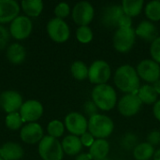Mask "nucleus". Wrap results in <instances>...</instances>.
<instances>
[{
	"label": "nucleus",
	"mask_w": 160,
	"mask_h": 160,
	"mask_svg": "<svg viewBox=\"0 0 160 160\" xmlns=\"http://www.w3.org/2000/svg\"><path fill=\"white\" fill-rule=\"evenodd\" d=\"M115 86L126 94H137L141 81L135 68L130 65H123L119 67L114 73Z\"/></svg>",
	"instance_id": "obj_1"
},
{
	"label": "nucleus",
	"mask_w": 160,
	"mask_h": 160,
	"mask_svg": "<svg viewBox=\"0 0 160 160\" xmlns=\"http://www.w3.org/2000/svg\"><path fill=\"white\" fill-rule=\"evenodd\" d=\"M92 101L98 110L111 111L117 103V95L114 88L107 83L96 85L92 91Z\"/></svg>",
	"instance_id": "obj_2"
},
{
	"label": "nucleus",
	"mask_w": 160,
	"mask_h": 160,
	"mask_svg": "<svg viewBox=\"0 0 160 160\" xmlns=\"http://www.w3.org/2000/svg\"><path fill=\"white\" fill-rule=\"evenodd\" d=\"M114 129L113 121L105 114L98 113L88 120V132L96 139H103L110 137Z\"/></svg>",
	"instance_id": "obj_3"
},
{
	"label": "nucleus",
	"mask_w": 160,
	"mask_h": 160,
	"mask_svg": "<svg viewBox=\"0 0 160 160\" xmlns=\"http://www.w3.org/2000/svg\"><path fill=\"white\" fill-rule=\"evenodd\" d=\"M38 153L43 160H62L64 151L61 142L51 136H44L38 144Z\"/></svg>",
	"instance_id": "obj_4"
},
{
	"label": "nucleus",
	"mask_w": 160,
	"mask_h": 160,
	"mask_svg": "<svg viewBox=\"0 0 160 160\" xmlns=\"http://www.w3.org/2000/svg\"><path fill=\"white\" fill-rule=\"evenodd\" d=\"M136 40L135 29L131 27H120L117 28L113 35L112 43L114 49L119 52H129Z\"/></svg>",
	"instance_id": "obj_5"
},
{
	"label": "nucleus",
	"mask_w": 160,
	"mask_h": 160,
	"mask_svg": "<svg viewBox=\"0 0 160 160\" xmlns=\"http://www.w3.org/2000/svg\"><path fill=\"white\" fill-rule=\"evenodd\" d=\"M111 67L104 60H96L88 68V79L90 82L96 85L105 84L111 78Z\"/></svg>",
	"instance_id": "obj_6"
},
{
	"label": "nucleus",
	"mask_w": 160,
	"mask_h": 160,
	"mask_svg": "<svg viewBox=\"0 0 160 160\" xmlns=\"http://www.w3.org/2000/svg\"><path fill=\"white\" fill-rule=\"evenodd\" d=\"M137 73L141 79L146 82L155 83L160 80V66L152 59H145L141 61L137 68Z\"/></svg>",
	"instance_id": "obj_7"
},
{
	"label": "nucleus",
	"mask_w": 160,
	"mask_h": 160,
	"mask_svg": "<svg viewBox=\"0 0 160 160\" xmlns=\"http://www.w3.org/2000/svg\"><path fill=\"white\" fill-rule=\"evenodd\" d=\"M95 10L93 6L87 1L77 3L72 9V19L80 26H88L93 21Z\"/></svg>",
	"instance_id": "obj_8"
},
{
	"label": "nucleus",
	"mask_w": 160,
	"mask_h": 160,
	"mask_svg": "<svg viewBox=\"0 0 160 160\" xmlns=\"http://www.w3.org/2000/svg\"><path fill=\"white\" fill-rule=\"evenodd\" d=\"M47 31L50 38L55 42H65L68 39L70 30L63 19L53 18L47 24Z\"/></svg>",
	"instance_id": "obj_9"
},
{
	"label": "nucleus",
	"mask_w": 160,
	"mask_h": 160,
	"mask_svg": "<svg viewBox=\"0 0 160 160\" xmlns=\"http://www.w3.org/2000/svg\"><path fill=\"white\" fill-rule=\"evenodd\" d=\"M142 106V102L137 94H126L120 98L117 104L119 112L126 117L136 115Z\"/></svg>",
	"instance_id": "obj_10"
},
{
	"label": "nucleus",
	"mask_w": 160,
	"mask_h": 160,
	"mask_svg": "<svg viewBox=\"0 0 160 160\" xmlns=\"http://www.w3.org/2000/svg\"><path fill=\"white\" fill-rule=\"evenodd\" d=\"M65 128L71 133V135L82 136L88 129V121L82 113L73 112H69L65 118Z\"/></svg>",
	"instance_id": "obj_11"
},
{
	"label": "nucleus",
	"mask_w": 160,
	"mask_h": 160,
	"mask_svg": "<svg viewBox=\"0 0 160 160\" xmlns=\"http://www.w3.org/2000/svg\"><path fill=\"white\" fill-rule=\"evenodd\" d=\"M33 25L32 22L27 16H18L10 23L9 31L11 36L16 39H24L26 38L31 31Z\"/></svg>",
	"instance_id": "obj_12"
},
{
	"label": "nucleus",
	"mask_w": 160,
	"mask_h": 160,
	"mask_svg": "<svg viewBox=\"0 0 160 160\" xmlns=\"http://www.w3.org/2000/svg\"><path fill=\"white\" fill-rule=\"evenodd\" d=\"M43 113V106L38 100H27L20 109V115L23 122L36 123Z\"/></svg>",
	"instance_id": "obj_13"
},
{
	"label": "nucleus",
	"mask_w": 160,
	"mask_h": 160,
	"mask_svg": "<svg viewBox=\"0 0 160 160\" xmlns=\"http://www.w3.org/2000/svg\"><path fill=\"white\" fill-rule=\"evenodd\" d=\"M22 105V96L12 90L5 91L0 94V107L8 113L16 112Z\"/></svg>",
	"instance_id": "obj_14"
},
{
	"label": "nucleus",
	"mask_w": 160,
	"mask_h": 160,
	"mask_svg": "<svg viewBox=\"0 0 160 160\" xmlns=\"http://www.w3.org/2000/svg\"><path fill=\"white\" fill-rule=\"evenodd\" d=\"M20 136L23 142L34 144L43 139V130L39 124L29 123L22 128Z\"/></svg>",
	"instance_id": "obj_15"
},
{
	"label": "nucleus",
	"mask_w": 160,
	"mask_h": 160,
	"mask_svg": "<svg viewBox=\"0 0 160 160\" xmlns=\"http://www.w3.org/2000/svg\"><path fill=\"white\" fill-rule=\"evenodd\" d=\"M20 6L14 0H0V23L12 22L19 16Z\"/></svg>",
	"instance_id": "obj_16"
},
{
	"label": "nucleus",
	"mask_w": 160,
	"mask_h": 160,
	"mask_svg": "<svg viewBox=\"0 0 160 160\" xmlns=\"http://www.w3.org/2000/svg\"><path fill=\"white\" fill-rule=\"evenodd\" d=\"M122 6L110 5L106 7L102 13V23L107 27H118V22L124 15Z\"/></svg>",
	"instance_id": "obj_17"
},
{
	"label": "nucleus",
	"mask_w": 160,
	"mask_h": 160,
	"mask_svg": "<svg viewBox=\"0 0 160 160\" xmlns=\"http://www.w3.org/2000/svg\"><path fill=\"white\" fill-rule=\"evenodd\" d=\"M22 156V147L16 142H7L0 148V158L4 160H19Z\"/></svg>",
	"instance_id": "obj_18"
},
{
	"label": "nucleus",
	"mask_w": 160,
	"mask_h": 160,
	"mask_svg": "<svg viewBox=\"0 0 160 160\" xmlns=\"http://www.w3.org/2000/svg\"><path fill=\"white\" fill-rule=\"evenodd\" d=\"M110 153V144L106 140L97 139L89 148V155L92 159L104 160Z\"/></svg>",
	"instance_id": "obj_19"
},
{
	"label": "nucleus",
	"mask_w": 160,
	"mask_h": 160,
	"mask_svg": "<svg viewBox=\"0 0 160 160\" xmlns=\"http://www.w3.org/2000/svg\"><path fill=\"white\" fill-rule=\"evenodd\" d=\"M135 33L136 36L146 41H153L158 38L156 25L150 21H142L140 22L135 29Z\"/></svg>",
	"instance_id": "obj_20"
},
{
	"label": "nucleus",
	"mask_w": 160,
	"mask_h": 160,
	"mask_svg": "<svg viewBox=\"0 0 160 160\" xmlns=\"http://www.w3.org/2000/svg\"><path fill=\"white\" fill-rule=\"evenodd\" d=\"M62 148L64 153L68 156H78V154L82 151V144L81 139L75 135H68L63 139Z\"/></svg>",
	"instance_id": "obj_21"
},
{
	"label": "nucleus",
	"mask_w": 160,
	"mask_h": 160,
	"mask_svg": "<svg viewBox=\"0 0 160 160\" xmlns=\"http://www.w3.org/2000/svg\"><path fill=\"white\" fill-rule=\"evenodd\" d=\"M139 98L142 102V104H155L158 101V93L156 92L153 85L150 84H144L142 87H140L138 93H137Z\"/></svg>",
	"instance_id": "obj_22"
},
{
	"label": "nucleus",
	"mask_w": 160,
	"mask_h": 160,
	"mask_svg": "<svg viewBox=\"0 0 160 160\" xmlns=\"http://www.w3.org/2000/svg\"><path fill=\"white\" fill-rule=\"evenodd\" d=\"M25 49L19 43H13L8 47L7 57L12 64H20L25 58Z\"/></svg>",
	"instance_id": "obj_23"
},
{
	"label": "nucleus",
	"mask_w": 160,
	"mask_h": 160,
	"mask_svg": "<svg viewBox=\"0 0 160 160\" xmlns=\"http://www.w3.org/2000/svg\"><path fill=\"white\" fill-rule=\"evenodd\" d=\"M155 154L154 146L149 142H141L133 149V157L136 160H150Z\"/></svg>",
	"instance_id": "obj_24"
},
{
	"label": "nucleus",
	"mask_w": 160,
	"mask_h": 160,
	"mask_svg": "<svg viewBox=\"0 0 160 160\" xmlns=\"http://www.w3.org/2000/svg\"><path fill=\"white\" fill-rule=\"evenodd\" d=\"M143 5V0H123L121 6L124 13L128 17L133 18L138 16L142 12Z\"/></svg>",
	"instance_id": "obj_25"
},
{
	"label": "nucleus",
	"mask_w": 160,
	"mask_h": 160,
	"mask_svg": "<svg viewBox=\"0 0 160 160\" xmlns=\"http://www.w3.org/2000/svg\"><path fill=\"white\" fill-rule=\"evenodd\" d=\"M22 8L29 17H38L43 9V2L41 0H23Z\"/></svg>",
	"instance_id": "obj_26"
},
{
	"label": "nucleus",
	"mask_w": 160,
	"mask_h": 160,
	"mask_svg": "<svg viewBox=\"0 0 160 160\" xmlns=\"http://www.w3.org/2000/svg\"><path fill=\"white\" fill-rule=\"evenodd\" d=\"M145 15L150 20V22H158L160 21V1L154 0L146 4Z\"/></svg>",
	"instance_id": "obj_27"
},
{
	"label": "nucleus",
	"mask_w": 160,
	"mask_h": 160,
	"mask_svg": "<svg viewBox=\"0 0 160 160\" xmlns=\"http://www.w3.org/2000/svg\"><path fill=\"white\" fill-rule=\"evenodd\" d=\"M88 67L82 61H76L71 65L70 71L72 76L78 80L82 81L88 78Z\"/></svg>",
	"instance_id": "obj_28"
},
{
	"label": "nucleus",
	"mask_w": 160,
	"mask_h": 160,
	"mask_svg": "<svg viewBox=\"0 0 160 160\" xmlns=\"http://www.w3.org/2000/svg\"><path fill=\"white\" fill-rule=\"evenodd\" d=\"M47 130H48L49 136L57 139L64 134L65 125L59 120H53L49 123V125L47 127Z\"/></svg>",
	"instance_id": "obj_29"
},
{
	"label": "nucleus",
	"mask_w": 160,
	"mask_h": 160,
	"mask_svg": "<svg viewBox=\"0 0 160 160\" xmlns=\"http://www.w3.org/2000/svg\"><path fill=\"white\" fill-rule=\"evenodd\" d=\"M76 38L81 43L86 44L92 41L94 34L89 26H80L76 31Z\"/></svg>",
	"instance_id": "obj_30"
},
{
	"label": "nucleus",
	"mask_w": 160,
	"mask_h": 160,
	"mask_svg": "<svg viewBox=\"0 0 160 160\" xmlns=\"http://www.w3.org/2000/svg\"><path fill=\"white\" fill-rule=\"evenodd\" d=\"M22 122H23V121H22L21 115H20V113H18V112L8 113V114L6 116V126H7V128H8L9 129L17 130L18 128H21Z\"/></svg>",
	"instance_id": "obj_31"
},
{
	"label": "nucleus",
	"mask_w": 160,
	"mask_h": 160,
	"mask_svg": "<svg viewBox=\"0 0 160 160\" xmlns=\"http://www.w3.org/2000/svg\"><path fill=\"white\" fill-rule=\"evenodd\" d=\"M150 54L152 56V60L160 64V37H158L155 40L152 41L150 47Z\"/></svg>",
	"instance_id": "obj_32"
},
{
	"label": "nucleus",
	"mask_w": 160,
	"mask_h": 160,
	"mask_svg": "<svg viewBox=\"0 0 160 160\" xmlns=\"http://www.w3.org/2000/svg\"><path fill=\"white\" fill-rule=\"evenodd\" d=\"M54 13L56 15V18H59V19H64V18L68 17L70 13L69 5L65 2L59 3L58 5H56V7L54 8Z\"/></svg>",
	"instance_id": "obj_33"
},
{
	"label": "nucleus",
	"mask_w": 160,
	"mask_h": 160,
	"mask_svg": "<svg viewBox=\"0 0 160 160\" xmlns=\"http://www.w3.org/2000/svg\"><path fill=\"white\" fill-rule=\"evenodd\" d=\"M136 142H137V138L135 137L134 134H127L123 140H122V146L126 149V150H129V149H134L136 147Z\"/></svg>",
	"instance_id": "obj_34"
},
{
	"label": "nucleus",
	"mask_w": 160,
	"mask_h": 160,
	"mask_svg": "<svg viewBox=\"0 0 160 160\" xmlns=\"http://www.w3.org/2000/svg\"><path fill=\"white\" fill-rule=\"evenodd\" d=\"M98 108L93 101H87L84 104V112H86L87 115H89V118L98 114Z\"/></svg>",
	"instance_id": "obj_35"
},
{
	"label": "nucleus",
	"mask_w": 160,
	"mask_h": 160,
	"mask_svg": "<svg viewBox=\"0 0 160 160\" xmlns=\"http://www.w3.org/2000/svg\"><path fill=\"white\" fill-rule=\"evenodd\" d=\"M80 139H81V142H82V146L89 147V148L92 146V144L96 141L95 138L93 137V135L91 133H89V132H85L84 134H82Z\"/></svg>",
	"instance_id": "obj_36"
},
{
	"label": "nucleus",
	"mask_w": 160,
	"mask_h": 160,
	"mask_svg": "<svg viewBox=\"0 0 160 160\" xmlns=\"http://www.w3.org/2000/svg\"><path fill=\"white\" fill-rule=\"evenodd\" d=\"M8 33L6 30L5 27L0 25V52L6 47L8 41Z\"/></svg>",
	"instance_id": "obj_37"
},
{
	"label": "nucleus",
	"mask_w": 160,
	"mask_h": 160,
	"mask_svg": "<svg viewBox=\"0 0 160 160\" xmlns=\"http://www.w3.org/2000/svg\"><path fill=\"white\" fill-rule=\"evenodd\" d=\"M148 142L151 145H158L160 142V132L159 131H152L148 135Z\"/></svg>",
	"instance_id": "obj_38"
},
{
	"label": "nucleus",
	"mask_w": 160,
	"mask_h": 160,
	"mask_svg": "<svg viewBox=\"0 0 160 160\" xmlns=\"http://www.w3.org/2000/svg\"><path fill=\"white\" fill-rule=\"evenodd\" d=\"M131 24H132V18L124 14L121 17V19L119 20L118 28H120V27H131Z\"/></svg>",
	"instance_id": "obj_39"
},
{
	"label": "nucleus",
	"mask_w": 160,
	"mask_h": 160,
	"mask_svg": "<svg viewBox=\"0 0 160 160\" xmlns=\"http://www.w3.org/2000/svg\"><path fill=\"white\" fill-rule=\"evenodd\" d=\"M153 113L155 115V117L157 118V120H158L160 122V100H158L153 107Z\"/></svg>",
	"instance_id": "obj_40"
},
{
	"label": "nucleus",
	"mask_w": 160,
	"mask_h": 160,
	"mask_svg": "<svg viewBox=\"0 0 160 160\" xmlns=\"http://www.w3.org/2000/svg\"><path fill=\"white\" fill-rule=\"evenodd\" d=\"M75 160H93V159H92L91 156L89 155V153H87V154L83 153V154H80V155H78V156L75 158Z\"/></svg>",
	"instance_id": "obj_41"
},
{
	"label": "nucleus",
	"mask_w": 160,
	"mask_h": 160,
	"mask_svg": "<svg viewBox=\"0 0 160 160\" xmlns=\"http://www.w3.org/2000/svg\"><path fill=\"white\" fill-rule=\"evenodd\" d=\"M153 87L155 88V90L158 93V95H160V80H158V82H156L155 83H153Z\"/></svg>",
	"instance_id": "obj_42"
},
{
	"label": "nucleus",
	"mask_w": 160,
	"mask_h": 160,
	"mask_svg": "<svg viewBox=\"0 0 160 160\" xmlns=\"http://www.w3.org/2000/svg\"><path fill=\"white\" fill-rule=\"evenodd\" d=\"M153 158H154V160H160V148L155 152Z\"/></svg>",
	"instance_id": "obj_43"
},
{
	"label": "nucleus",
	"mask_w": 160,
	"mask_h": 160,
	"mask_svg": "<svg viewBox=\"0 0 160 160\" xmlns=\"http://www.w3.org/2000/svg\"><path fill=\"white\" fill-rule=\"evenodd\" d=\"M0 160H4V159H3V158H0Z\"/></svg>",
	"instance_id": "obj_44"
},
{
	"label": "nucleus",
	"mask_w": 160,
	"mask_h": 160,
	"mask_svg": "<svg viewBox=\"0 0 160 160\" xmlns=\"http://www.w3.org/2000/svg\"><path fill=\"white\" fill-rule=\"evenodd\" d=\"M104 160H106V159H104Z\"/></svg>",
	"instance_id": "obj_45"
}]
</instances>
